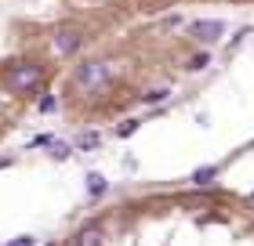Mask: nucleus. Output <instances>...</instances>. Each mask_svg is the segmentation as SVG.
<instances>
[{
  "instance_id": "6e6552de",
  "label": "nucleus",
  "mask_w": 254,
  "mask_h": 246,
  "mask_svg": "<svg viewBox=\"0 0 254 246\" xmlns=\"http://www.w3.org/2000/svg\"><path fill=\"white\" fill-rule=\"evenodd\" d=\"M207 65H211V54H207V51H200V54H192L189 62H186V69H189V73H203Z\"/></svg>"
},
{
  "instance_id": "9d476101",
  "label": "nucleus",
  "mask_w": 254,
  "mask_h": 246,
  "mask_svg": "<svg viewBox=\"0 0 254 246\" xmlns=\"http://www.w3.org/2000/svg\"><path fill=\"white\" fill-rule=\"evenodd\" d=\"M73 152H76V148L69 145V142H55V145H51V159H69Z\"/></svg>"
},
{
  "instance_id": "39448f33",
  "label": "nucleus",
  "mask_w": 254,
  "mask_h": 246,
  "mask_svg": "<svg viewBox=\"0 0 254 246\" xmlns=\"http://www.w3.org/2000/svg\"><path fill=\"white\" fill-rule=\"evenodd\" d=\"M106 239H109V232H106V225L102 221H84L76 232H73V246H106Z\"/></svg>"
},
{
  "instance_id": "1a4fd4ad",
  "label": "nucleus",
  "mask_w": 254,
  "mask_h": 246,
  "mask_svg": "<svg viewBox=\"0 0 254 246\" xmlns=\"http://www.w3.org/2000/svg\"><path fill=\"white\" fill-rule=\"evenodd\" d=\"M214 178H218V167H203V170L192 174V185H200V189H203V185H211Z\"/></svg>"
},
{
  "instance_id": "0eeeda50",
  "label": "nucleus",
  "mask_w": 254,
  "mask_h": 246,
  "mask_svg": "<svg viewBox=\"0 0 254 246\" xmlns=\"http://www.w3.org/2000/svg\"><path fill=\"white\" fill-rule=\"evenodd\" d=\"M106 192H109V181L102 178V174H87V196L98 199V196H106Z\"/></svg>"
},
{
  "instance_id": "9b49d317",
  "label": "nucleus",
  "mask_w": 254,
  "mask_h": 246,
  "mask_svg": "<svg viewBox=\"0 0 254 246\" xmlns=\"http://www.w3.org/2000/svg\"><path fill=\"white\" fill-rule=\"evenodd\" d=\"M37 109H40V112H55V109H59V101H55L51 95H44V98L37 101Z\"/></svg>"
},
{
  "instance_id": "423d86ee",
  "label": "nucleus",
  "mask_w": 254,
  "mask_h": 246,
  "mask_svg": "<svg viewBox=\"0 0 254 246\" xmlns=\"http://www.w3.org/2000/svg\"><path fill=\"white\" fill-rule=\"evenodd\" d=\"M98 145H102V134H98V131H84V134L73 138V148H76V152H95Z\"/></svg>"
},
{
  "instance_id": "f03ea898",
  "label": "nucleus",
  "mask_w": 254,
  "mask_h": 246,
  "mask_svg": "<svg viewBox=\"0 0 254 246\" xmlns=\"http://www.w3.org/2000/svg\"><path fill=\"white\" fill-rule=\"evenodd\" d=\"M106 80H109V62H106V58H87V62L76 65L73 87H80V91H102Z\"/></svg>"
},
{
  "instance_id": "20e7f679",
  "label": "nucleus",
  "mask_w": 254,
  "mask_h": 246,
  "mask_svg": "<svg viewBox=\"0 0 254 246\" xmlns=\"http://www.w3.org/2000/svg\"><path fill=\"white\" fill-rule=\"evenodd\" d=\"M186 33H189V40L211 48V44H218V40L225 37V22H222V18H196V22H189V26H186Z\"/></svg>"
},
{
  "instance_id": "ddd939ff",
  "label": "nucleus",
  "mask_w": 254,
  "mask_h": 246,
  "mask_svg": "<svg viewBox=\"0 0 254 246\" xmlns=\"http://www.w3.org/2000/svg\"><path fill=\"white\" fill-rule=\"evenodd\" d=\"M7 246H37V239H33V236H18V239H11Z\"/></svg>"
},
{
  "instance_id": "f8f14e48",
  "label": "nucleus",
  "mask_w": 254,
  "mask_h": 246,
  "mask_svg": "<svg viewBox=\"0 0 254 246\" xmlns=\"http://www.w3.org/2000/svg\"><path fill=\"white\" fill-rule=\"evenodd\" d=\"M134 131H138V120H127V123H120V127H117V134H120V138L134 134Z\"/></svg>"
},
{
  "instance_id": "f257e3e1",
  "label": "nucleus",
  "mask_w": 254,
  "mask_h": 246,
  "mask_svg": "<svg viewBox=\"0 0 254 246\" xmlns=\"http://www.w3.org/2000/svg\"><path fill=\"white\" fill-rule=\"evenodd\" d=\"M44 80H48V65H40V62H18V65H11L4 73V87L15 91V95H29V91H37Z\"/></svg>"
},
{
  "instance_id": "7ed1b4c3",
  "label": "nucleus",
  "mask_w": 254,
  "mask_h": 246,
  "mask_svg": "<svg viewBox=\"0 0 254 246\" xmlns=\"http://www.w3.org/2000/svg\"><path fill=\"white\" fill-rule=\"evenodd\" d=\"M80 48H84V29L80 26H59L51 33V51L59 58H73Z\"/></svg>"
}]
</instances>
